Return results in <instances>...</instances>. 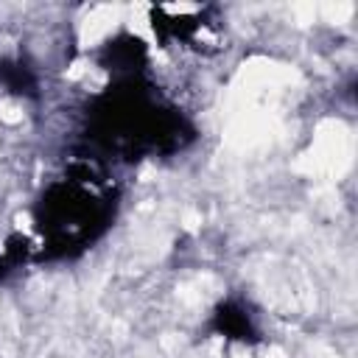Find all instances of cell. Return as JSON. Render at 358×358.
Listing matches in <instances>:
<instances>
[{
	"mask_svg": "<svg viewBox=\"0 0 358 358\" xmlns=\"http://www.w3.org/2000/svg\"><path fill=\"white\" fill-rule=\"evenodd\" d=\"M109 221V201L78 182H56L39 201V227L56 255L84 246Z\"/></svg>",
	"mask_w": 358,
	"mask_h": 358,
	"instance_id": "7a4b0ae2",
	"label": "cell"
},
{
	"mask_svg": "<svg viewBox=\"0 0 358 358\" xmlns=\"http://www.w3.org/2000/svg\"><path fill=\"white\" fill-rule=\"evenodd\" d=\"M213 327H215L218 333L229 336V338H241V341L255 338V327H252V322H249V313H246L243 308H238V305H229V302L215 310Z\"/></svg>",
	"mask_w": 358,
	"mask_h": 358,
	"instance_id": "3957f363",
	"label": "cell"
},
{
	"mask_svg": "<svg viewBox=\"0 0 358 358\" xmlns=\"http://www.w3.org/2000/svg\"><path fill=\"white\" fill-rule=\"evenodd\" d=\"M126 92H109L101 98L98 109V129L106 145L126 148L129 154L137 151H171L182 145L185 120L173 115L171 109L157 106L148 101L143 90L134 92V87H123Z\"/></svg>",
	"mask_w": 358,
	"mask_h": 358,
	"instance_id": "6da1fadb",
	"label": "cell"
}]
</instances>
